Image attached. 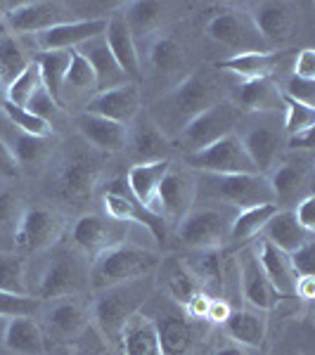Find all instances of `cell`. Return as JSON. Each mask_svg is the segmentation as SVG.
Instances as JSON below:
<instances>
[{"mask_svg":"<svg viewBox=\"0 0 315 355\" xmlns=\"http://www.w3.org/2000/svg\"><path fill=\"white\" fill-rule=\"evenodd\" d=\"M221 100H225V95L221 90L219 78L211 71H206V69H197V71L187 73L182 81L176 83L154 105L150 119L169 137L178 133L185 123H190L197 114L206 112L209 107H214Z\"/></svg>","mask_w":315,"mask_h":355,"instance_id":"1","label":"cell"},{"mask_svg":"<svg viewBox=\"0 0 315 355\" xmlns=\"http://www.w3.org/2000/svg\"><path fill=\"white\" fill-rule=\"evenodd\" d=\"M159 263H162V256L154 249L124 242L102 251L100 256L90 261L88 282L95 291H105L110 287H117V284L152 277L157 272Z\"/></svg>","mask_w":315,"mask_h":355,"instance_id":"2","label":"cell"},{"mask_svg":"<svg viewBox=\"0 0 315 355\" xmlns=\"http://www.w3.org/2000/svg\"><path fill=\"white\" fill-rule=\"evenodd\" d=\"M152 291H154L152 277H142L135 279V282L117 284V287L97 291L100 296H97L93 306V324L107 339L110 348H117L124 324L135 313L142 311V306L152 296Z\"/></svg>","mask_w":315,"mask_h":355,"instance_id":"3","label":"cell"},{"mask_svg":"<svg viewBox=\"0 0 315 355\" xmlns=\"http://www.w3.org/2000/svg\"><path fill=\"white\" fill-rule=\"evenodd\" d=\"M194 185H197V202L202 199V202L209 204H223L235 211H242L259 204H275L271 182L261 173H199Z\"/></svg>","mask_w":315,"mask_h":355,"instance_id":"4","label":"cell"},{"mask_svg":"<svg viewBox=\"0 0 315 355\" xmlns=\"http://www.w3.org/2000/svg\"><path fill=\"white\" fill-rule=\"evenodd\" d=\"M235 135L242 140L256 173L266 175L280 164V154L287 145V133L282 125V112L242 114Z\"/></svg>","mask_w":315,"mask_h":355,"instance_id":"5","label":"cell"},{"mask_svg":"<svg viewBox=\"0 0 315 355\" xmlns=\"http://www.w3.org/2000/svg\"><path fill=\"white\" fill-rule=\"evenodd\" d=\"M237 211L223 204L197 202L178 223V239L192 251L221 249L230 239V225Z\"/></svg>","mask_w":315,"mask_h":355,"instance_id":"6","label":"cell"},{"mask_svg":"<svg viewBox=\"0 0 315 355\" xmlns=\"http://www.w3.org/2000/svg\"><path fill=\"white\" fill-rule=\"evenodd\" d=\"M239 121H242V112L232 105L230 97H225L206 112L197 114L190 123L182 125L173 135V142L178 145V150H182V157H187V154L204 150V147L219 142L221 137L235 133Z\"/></svg>","mask_w":315,"mask_h":355,"instance_id":"7","label":"cell"},{"mask_svg":"<svg viewBox=\"0 0 315 355\" xmlns=\"http://www.w3.org/2000/svg\"><path fill=\"white\" fill-rule=\"evenodd\" d=\"M206 33L211 41H216L223 48L232 50L235 55L247 53H268V43L261 38L259 28L254 26L249 12L244 8L223 10V12L211 17L206 24Z\"/></svg>","mask_w":315,"mask_h":355,"instance_id":"8","label":"cell"},{"mask_svg":"<svg viewBox=\"0 0 315 355\" xmlns=\"http://www.w3.org/2000/svg\"><path fill=\"white\" fill-rule=\"evenodd\" d=\"M182 162H185L187 168L197 171V173H214V175L256 173L242 140L235 133L221 137L219 142L204 147V150L187 154V157H182Z\"/></svg>","mask_w":315,"mask_h":355,"instance_id":"9","label":"cell"},{"mask_svg":"<svg viewBox=\"0 0 315 355\" xmlns=\"http://www.w3.org/2000/svg\"><path fill=\"white\" fill-rule=\"evenodd\" d=\"M102 206H105L107 218L126 223V225L140 227L142 232L152 234L154 242H164L166 239L164 220L157 218V216H152L145 206L135 202V197L128 192L126 178H121V180H114L112 185L107 187V192L102 194Z\"/></svg>","mask_w":315,"mask_h":355,"instance_id":"10","label":"cell"},{"mask_svg":"<svg viewBox=\"0 0 315 355\" xmlns=\"http://www.w3.org/2000/svg\"><path fill=\"white\" fill-rule=\"evenodd\" d=\"M71 5L48 3V0H33V3H17L5 12V26L15 36L24 33H43L57 24L71 21Z\"/></svg>","mask_w":315,"mask_h":355,"instance_id":"11","label":"cell"},{"mask_svg":"<svg viewBox=\"0 0 315 355\" xmlns=\"http://www.w3.org/2000/svg\"><path fill=\"white\" fill-rule=\"evenodd\" d=\"M62 230H65V223L55 211L33 206V209H24L12 239L17 249L24 254H41L60 242Z\"/></svg>","mask_w":315,"mask_h":355,"instance_id":"12","label":"cell"},{"mask_svg":"<svg viewBox=\"0 0 315 355\" xmlns=\"http://www.w3.org/2000/svg\"><path fill=\"white\" fill-rule=\"evenodd\" d=\"M128 239V225L112 218H102V216L88 214L81 216L71 227V242L74 249H78L81 254L88 256V261H93L95 256H100L102 251L119 246Z\"/></svg>","mask_w":315,"mask_h":355,"instance_id":"13","label":"cell"},{"mask_svg":"<svg viewBox=\"0 0 315 355\" xmlns=\"http://www.w3.org/2000/svg\"><path fill=\"white\" fill-rule=\"evenodd\" d=\"M81 284L83 272L78 268V263L69 254H55L45 261L31 296H36L38 301H55L65 299V296H76Z\"/></svg>","mask_w":315,"mask_h":355,"instance_id":"14","label":"cell"},{"mask_svg":"<svg viewBox=\"0 0 315 355\" xmlns=\"http://www.w3.org/2000/svg\"><path fill=\"white\" fill-rule=\"evenodd\" d=\"M273 199L278 209L299 204L301 199L313 197V164L311 159H296V162H280L268 173Z\"/></svg>","mask_w":315,"mask_h":355,"instance_id":"15","label":"cell"},{"mask_svg":"<svg viewBox=\"0 0 315 355\" xmlns=\"http://www.w3.org/2000/svg\"><path fill=\"white\" fill-rule=\"evenodd\" d=\"M235 266H237V282L242 287V299L247 301V306L263 313L271 311L275 301H278V294L263 275L254 246H242L237 259H235Z\"/></svg>","mask_w":315,"mask_h":355,"instance_id":"16","label":"cell"},{"mask_svg":"<svg viewBox=\"0 0 315 355\" xmlns=\"http://www.w3.org/2000/svg\"><path fill=\"white\" fill-rule=\"evenodd\" d=\"M157 199H159V214H162V218L173 220L176 225H178L182 216L197 204V185H194V178L187 173V171H180L171 164L162 185H159Z\"/></svg>","mask_w":315,"mask_h":355,"instance_id":"17","label":"cell"},{"mask_svg":"<svg viewBox=\"0 0 315 355\" xmlns=\"http://www.w3.org/2000/svg\"><path fill=\"white\" fill-rule=\"evenodd\" d=\"M294 57L289 50H268V53H247V55H232L228 60H221L216 69L223 73L242 78V81H256V78H273L282 69L291 67Z\"/></svg>","mask_w":315,"mask_h":355,"instance_id":"18","label":"cell"},{"mask_svg":"<svg viewBox=\"0 0 315 355\" xmlns=\"http://www.w3.org/2000/svg\"><path fill=\"white\" fill-rule=\"evenodd\" d=\"M83 112L97 114V116H105L121 125H130L137 119V114H140V90H137L135 83L102 90V93H95L85 102Z\"/></svg>","mask_w":315,"mask_h":355,"instance_id":"19","label":"cell"},{"mask_svg":"<svg viewBox=\"0 0 315 355\" xmlns=\"http://www.w3.org/2000/svg\"><path fill=\"white\" fill-rule=\"evenodd\" d=\"M107 26L105 19H71L65 24H57L43 33H36V41L41 53H50V50H76L83 43L93 41V38L102 36Z\"/></svg>","mask_w":315,"mask_h":355,"instance_id":"20","label":"cell"},{"mask_svg":"<svg viewBox=\"0 0 315 355\" xmlns=\"http://www.w3.org/2000/svg\"><path fill=\"white\" fill-rule=\"evenodd\" d=\"M105 43L110 48V53L114 55V60L119 62V67L124 69V73L128 76L130 83L140 81L142 76V64H140V53H137V43L130 36V28L126 24L121 8H117L114 12L107 17V26H105Z\"/></svg>","mask_w":315,"mask_h":355,"instance_id":"21","label":"cell"},{"mask_svg":"<svg viewBox=\"0 0 315 355\" xmlns=\"http://www.w3.org/2000/svg\"><path fill=\"white\" fill-rule=\"evenodd\" d=\"M126 147H130L135 164H157V162H169L171 152V137L162 133L157 123L147 116H140L128 125V140Z\"/></svg>","mask_w":315,"mask_h":355,"instance_id":"22","label":"cell"},{"mask_svg":"<svg viewBox=\"0 0 315 355\" xmlns=\"http://www.w3.org/2000/svg\"><path fill=\"white\" fill-rule=\"evenodd\" d=\"M97 178H100V164L90 157L76 154L62 164L57 173V190L67 202H85L93 197Z\"/></svg>","mask_w":315,"mask_h":355,"instance_id":"23","label":"cell"},{"mask_svg":"<svg viewBox=\"0 0 315 355\" xmlns=\"http://www.w3.org/2000/svg\"><path fill=\"white\" fill-rule=\"evenodd\" d=\"M247 12L271 50L282 48L289 41L296 17L287 3H254Z\"/></svg>","mask_w":315,"mask_h":355,"instance_id":"24","label":"cell"},{"mask_svg":"<svg viewBox=\"0 0 315 355\" xmlns=\"http://www.w3.org/2000/svg\"><path fill=\"white\" fill-rule=\"evenodd\" d=\"M152 320L157 327L162 355H192L194 343H197V329L185 313L171 311Z\"/></svg>","mask_w":315,"mask_h":355,"instance_id":"25","label":"cell"},{"mask_svg":"<svg viewBox=\"0 0 315 355\" xmlns=\"http://www.w3.org/2000/svg\"><path fill=\"white\" fill-rule=\"evenodd\" d=\"M45 327L53 331L55 336L67 341H74L81 331H85L93 324L85 308L76 301V296H65V299L50 301L48 311L43 313Z\"/></svg>","mask_w":315,"mask_h":355,"instance_id":"26","label":"cell"},{"mask_svg":"<svg viewBox=\"0 0 315 355\" xmlns=\"http://www.w3.org/2000/svg\"><path fill=\"white\" fill-rule=\"evenodd\" d=\"M254 249H256V256H259V263L263 268V275H266V279L271 282L275 294L287 296V299L294 296L299 275H296L294 266H291L289 254H284L282 249L273 246L271 242H266V239H261Z\"/></svg>","mask_w":315,"mask_h":355,"instance_id":"27","label":"cell"},{"mask_svg":"<svg viewBox=\"0 0 315 355\" xmlns=\"http://www.w3.org/2000/svg\"><path fill=\"white\" fill-rule=\"evenodd\" d=\"M182 263L192 272L194 282L199 284V289L204 294H209L211 299H223V291H225V266H223L221 249L192 251L190 256L182 259Z\"/></svg>","mask_w":315,"mask_h":355,"instance_id":"28","label":"cell"},{"mask_svg":"<svg viewBox=\"0 0 315 355\" xmlns=\"http://www.w3.org/2000/svg\"><path fill=\"white\" fill-rule=\"evenodd\" d=\"M76 130L88 145H93L100 152H121L128 140V125L88 112H81L76 116Z\"/></svg>","mask_w":315,"mask_h":355,"instance_id":"29","label":"cell"},{"mask_svg":"<svg viewBox=\"0 0 315 355\" xmlns=\"http://www.w3.org/2000/svg\"><path fill=\"white\" fill-rule=\"evenodd\" d=\"M171 168V162H157V164H135L130 166L128 175H126V185H128V192L135 197L137 204H142L152 216L162 218L159 214V185H162L166 171ZM164 220V218H162Z\"/></svg>","mask_w":315,"mask_h":355,"instance_id":"30","label":"cell"},{"mask_svg":"<svg viewBox=\"0 0 315 355\" xmlns=\"http://www.w3.org/2000/svg\"><path fill=\"white\" fill-rule=\"evenodd\" d=\"M232 105L242 114L282 112L284 95L271 78H256V81H242L235 88Z\"/></svg>","mask_w":315,"mask_h":355,"instance_id":"31","label":"cell"},{"mask_svg":"<svg viewBox=\"0 0 315 355\" xmlns=\"http://www.w3.org/2000/svg\"><path fill=\"white\" fill-rule=\"evenodd\" d=\"M76 53H81L85 60H88V64L93 67L95 81H97V93L130 83L128 76L124 73V69L119 67V62L114 60V55L110 53V48H107L105 36H97L93 41L83 43L81 48H76Z\"/></svg>","mask_w":315,"mask_h":355,"instance_id":"32","label":"cell"},{"mask_svg":"<svg viewBox=\"0 0 315 355\" xmlns=\"http://www.w3.org/2000/svg\"><path fill=\"white\" fill-rule=\"evenodd\" d=\"M263 239L271 242L273 246L282 249L284 254H294L301 246L315 242V232L306 230L303 225H299V220L294 218L291 209H278V214L263 227Z\"/></svg>","mask_w":315,"mask_h":355,"instance_id":"33","label":"cell"},{"mask_svg":"<svg viewBox=\"0 0 315 355\" xmlns=\"http://www.w3.org/2000/svg\"><path fill=\"white\" fill-rule=\"evenodd\" d=\"M117 351L121 355H162L157 327H154V320L150 315L140 311L124 324Z\"/></svg>","mask_w":315,"mask_h":355,"instance_id":"34","label":"cell"},{"mask_svg":"<svg viewBox=\"0 0 315 355\" xmlns=\"http://www.w3.org/2000/svg\"><path fill=\"white\" fill-rule=\"evenodd\" d=\"M225 334L230 336L232 343H239L244 348H261L263 339L268 331V318L263 311L256 308H232L230 318L223 322Z\"/></svg>","mask_w":315,"mask_h":355,"instance_id":"35","label":"cell"},{"mask_svg":"<svg viewBox=\"0 0 315 355\" xmlns=\"http://www.w3.org/2000/svg\"><path fill=\"white\" fill-rule=\"evenodd\" d=\"M157 272H159V277H162L159 282H162L166 296L182 308L190 303V299L197 291H202L199 284L194 282L192 272L187 270V266L182 263V259H162Z\"/></svg>","mask_w":315,"mask_h":355,"instance_id":"36","label":"cell"},{"mask_svg":"<svg viewBox=\"0 0 315 355\" xmlns=\"http://www.w3.org/2000/svg\"><path fill=\"white\" fill-rule=\"evenodd\" d=\"M121 12L126 24L130 28V36L137 41H145V38H154L159 31V26L166 19V5L164 3H126L121 5Z\"/></svg>","mask_w":315,"mask_h":355,"instance_id":"37","label":"cell"},{"mask_svg":"<svg viewBox=\"0 0 315 355\" xmlns=\"http://www.w3.org/2000/svg\"><path fill=\"white\" fill-rule=\"evenodd\" d=\"M3 346L17 355H45V334L33 318H12Z\"/></svg>","mask_w":315,"mask_h":355,"instance_id":"38","label":"cell"},{"mask_svg":"<svg viewBox=\"0 0 315 355\" xmlns=\"http://www.w3.org/2000/svg\"><path fill=\"white\" fill-rule=\"evenodd\" d=\"M36 67L41 71L43 88L53 95V100L60 107H65V78L69 71V62H71V50H50L36 57Z\"/></svg>","mask_w":315,"mask_h":355,"instance_id":"39","label":"cell"},{"mask_svg":"<svg viewBox=\"0 0 315 355\" xmlns=\"http://www.w3.org/2000/svg\"><path fill=\"white\" fill-rule=\"evenodd\" d=\"M278 214V206L275 204H259V206H249L235 214L232 225H230V239L228 242L235 244H247L249 239L259 237L266 227V223Z\"/></svg>","mask_w":315,"mask_h":355,"instance_id":"40","label":"cell"},{"mask_svg":"<svg viewBox=\"0 0 315 355\" xmlns=\"http://www.w3.org/2000/svg\"><path fill=\"white\" fill-rule=\"evenodd\" d=\"M31 64L24 48L17 41L15 33L8 31V26H0V85L3 90L19 76L24 69Z\"/></svg>","mask_w":315,"mask_h":355,"instance_id":"41","label":"cell"},{"mask_svg":"<svg viewBox=\"0 0 315 355\" xmlns=\"http://www.w3.org/2000/svg\"><path fill=\"white\" fill-rule=\"evenodd\" d=\"M150 64L159 73H176L185 64V48L173 36L157 33L150 38Z\"/></svg>","mask_w":315,"mask_h":355,"instance_id":"42","label":"cell"},{"mask_svg":"<svg viewBox=\"0 0 315 355\" xmlns=\"http://www.w3.org/2000/svg\"><path fill=\"white\" fill-rule=\"evenodd\" d=\"M5 142H8L10 152H12L15 162L22 166H38L43 164V159L50 154V147H48V137H33V135H26V133H19L15 130L12 135H3L0 133Z\"/></svg>","mask_w":315,"mask_h":355,"instance_id":"43","label":"cell"},{"mask_svg":"<svg viewBox=\"0 0 315 355\" xmlns=\"http://www.w3.org/2000/svg\"><path fill=\"white\" fill-rule=\"evenodd\" d=\"M26 272H28V266H26L24 256L0 251V291L31 296V284H28V279H26Z\"/></svg>","mask_w":315,"mask_h":355,"instance_id":"44","label":"cell"},{"mask_svg":"<svg viewBox=\"0 0 315 355\" xmlns=\"http://www.w3.org/2000/svg\"><path fill=\"white\" fill-rule=\"evenodd\" d=\"M0 114H3L5 121L12 125L15 130H19V133H26L33 137L53 135V123L38 119L36 114H31L28 110H24V107H17V105H10V102L0 100Z\"/></svg>","mask_w":315,"mask_h":355,"instance_id":"45","label":"cell"},{"mask_svg":"<svg viewBox=\"0 0 315 355\" xmlns=\"http://www.w3.org/2000/svg\"><path fill=\"white\" fill-rule=\"evenodd\" d=\"M65 90L67 93L71 90L74 95H90V97L97 93L93 67H90L88 60H85L81 53H76V50H71V62H69V71L65 78ZM65 90H62V93H65Z\"/></svg>","mask_w":315,"mask_h":355,"instance_id":"46","label":"cell"},{"mask_svg":"<svg viewBox=\"0 0 315 355\" xmlns=\"http://www.w3.org/2000/svg\"><path fill=\"white\" fill-rule=\"evenodd\" d=\"M41 85H43L41 71H38L36 62L31 60V64H28L24 71H22L19 76H17L15 81L5 88L3 100L10 102V105H17V107H26L28 102H31V97L38 93Z\"/></svg>","mask_w":315,"mask_h":355,"instance_id":"47","label":"cell"},{"mask_svg":"<svg viewBox=\"0 0 315 355\" xmlns=\"http://www.w3.org/2000/svg\"><path fill=\"white\" fill-rule=\"evenodd\" d=\"M282 125H284V133L296 135L303 133V130H313L315 125V107H306L301 102L287 100L284 97V105H282Z\"/></svg>","mask_w":315,"mask_h":355,"instance_id":"48","label":"cell"},{"mask_svg":"<svg viewBox=\"0 0 315 355\" xmlns=\"http://www.w3.org/2000/svg\"><path fill=\"white\" fill-rule=\"evenodd\" d=\"M43 308V301L36 296H19L10 291H0V315L3 318H36Z\"/></svg>","mask_w":315,"mask_h":355,"instance_id":"49","label":"cell"},{"mask_svg":"<svg viewBox=\"0 0 315 355\" xmlns=\"http://www.w3.org/2000/svg\"><path fill=\"white\" fill-rule=\"evenodd\" d=\"M71 343V355H105L107 351H112L110 343L105 336L100 334V329L95 324H90L88 329L81 331Z\"/></svg>","mask_w":315,"mask_h":355,"instance_id":"50","label":"cell"},{"mask_svg":"<svg viewBox=\"0 0 315 355\" xmlns=\"http://www.w3.org/2000/svg\"><path fill=\"white\" fill-rule=\"evenodd\" d=\"M282 95L287 100L301 102L306 107H315V81H306V78L299 76H289L287 83H284Z\"/></svg>","mask_w":315,"mask_h":355,"instance_id":"51","label":"cell"},{"mask_svg":"<svg viewBox=\"0 0 315 355\" xmlns=\"http://www.w3.org/2000/svg\"><path fill=\"white\" fill-rule=\"evenodd\" d=\"M24 214V206L17 202V197L12 192H0V227L10 230L15 234L19 218Z\"/></svg>","mask_w":315,"mask_h":355,"instance_id":"52","label":"cell"},{"mask_svg":"<svg viewBox=\"0 0 315 355\" xmlns=\"http://www.w3.org/2000/svg\"><path fill=\"white\" fill-rule=\"evenodd\" d=\"M24 110H28L31 114H36L38 119H43V121H48V123H53V119L60 114L62 107L57 105V102L53 100V95L48 93V90L43 88H38V93L31 97V102L24 107Z\"/></svg>","mask_w":315,"mask_h":355,"instance_id":"53","label":"cell"},{"mask_svg":"<svg viewBox=\"0 0 315 355\" xmlns=\"http://www.w3.org/2000/svg\"><path fill=\"white\" fill-rule=\"evenodd\" d=\"M289 259H291V266H294V270L299 277H313V272H315V242L296 249L294 254H289Z\"/></svg>","mask_w":315,"mask_h":355,"instance_id":"54","label":"cell"},{"mask_svg":"<svg viewBox=\"0 0 315 355\" xmlns=\"http://www.w3.org/2000/svg\"><path fill=\"white\" fill-rule=\"evenodd\" d=\"M291 76L306 78V81H315V50L303 48L291 60Z\"/></svg>","mask_w":315,"mask_h":355,"instance_id":"55","label":"cell"},{"mask_svg":"<svg viewBox=\"0 0 315 355\" xmlns=\"http://www.w3.org/2000/svg\"><path fill=\"white\" fill-rule=\"evenodd\" d=\"M291 214H294V218L299 220V225H303L306 230L315 232V197L301 199V202L291 209Z\"/></svg>","mask_w":315,"mask_h":355,"instance_id":"56","label":"cell"},{"mask_svg":"<svg viewBox=\"0 0 315 355\" xmlns=\"http://www.w3.org/2000/svg\"><path fill=\"white\" fill-rule=\"evenodd\" d=\"M17 175H19V164L15 162L8 142L0 137V178H3V180H12Z\"/></svg>","mask_w":315,"mask_h":355,"instance_id":"57","label":"cell"},{"mask_svg":"<svg viewBox=\"0 0 315 355\" xmlns=\"http://www.w3.org/2000/svg\"><path fill=\"white\" fill-rule=\"evenodd\" d=\"M232 313V306L228 299H214L209 306V313H206V322H214V324H223Z\"/></svg>","mask_w":315,"mask_h":355,"instance_id":"58","label":"cell"},{"mask_svg":"<svg viewBox=\"0 0 315 355\" xmlns=\"http://www.w3.org/2000/svg\"><path fill=\"white\" fill-rule=\"evenodd\" d=\"M287 140H289L287 142L289 150H294V152H311V147H313V130H303V133L289 135Z\"/></svg>","mask_w":315,"mask_h":355,"instance_id":"59","label":"cell"},{"mask_svg":"<svg viewBox=\"0 0 315 355\" xmlns=\"http://www.w3.org/2000/svg\"><path fill=\"white\" fill-rule=\"evenodd\" d=\"M315 294V277H299V282H296V291L294 296L301 301H311Z\"/></svg>","mask_w":315,"mask_h":355,"instance_id":"60","label":"cell"},{"mask_svg":"<svg viewBox=\"0 0 315 355\" xmlns=\"http://www.w3.org/2000/svg\"><path fill=\"white\" fill-rule=\"evenodd\" d=\"M216 355H251V348H244L239 346V343H225V346H221Z\"/></svg>","mask_w":315,"mask_h":355,"instance_id":"61","label":"cell"},{"mask_svg":"<svg viewBox=\"0 0 315 355\" xmlns=\"http://www.w3.org/2000/svg\"><path fill=\"white\" fill-rule=\"evenodd\" d=\"M8 322H10V318H3V315H0V346H3V341H5V331H8Z\"/></svg>","mask_w":315,"mask_h":355,"instance_id":"62","label":"cell"},{"mask_svg":"<svg viewBox=\"0 0 315 355\" xmlns=\"http://www.w3.org/2000/svg\"><path fill=\"white\" fill-rule=\"evenodd\" d=\"M105 355H114V353H112V351H107V353H105Z\"/></svg>","mask_w":315,"mask_h":355,"instance_id":"63","label":"cell"},{"mask_svg":"<svg viewBox=\"0 0 315 355\" xmlns=\"http://www.w3.org/2000/svg\"><path fill=\"white\" fill-rule=\"evenodd\" d=\"M0 93H3V85H0Z\"/></svg>","mask_w":315,"mask_h":355,"instance_id":"64","label":"cell"}]
</instances>
